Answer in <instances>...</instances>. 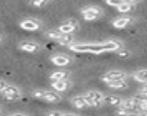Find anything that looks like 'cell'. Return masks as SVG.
<instances>
[{"label": "cell", "mask_w": 147, "mask_h": 116, "mask_svg": "<svg viewBox=\"0 0 147 116\" xmlns=\"http://www.w3.org/2000/svg\"><path fill=\"white\" fill-rule=\"evenodd\" d=\"M68 48L74 52H80V54H102L101 44H72Z\"/></svg>", "instance_id": "cell-1"}, {"label": "cell", "mask_w": 147, "mask_h": 116, "mask_svg": "<svg viewBox=\"0 0 147 116\" xmlns=\"http://www.w3.org/2000/svg\"><path fill=\"white\" fill-rule=\"evenodd\" d=\"M33 97L36 99H42L45 102H49V103H58L62 100L61 94L56 93V91H48V90H35L33 93Z\"/></svg>", "instance_id": "cell-2"}, {"label": "cell", "mask_w": 147, "mask_h": 116, "mask_svg": "<svg viewBox=\"0 0 147 116\" xmlns=\"http://www.w3.org/2000/svg\"><path fill=\"white\" fill-rule=\"evenodd\" d=\"M81 15L87 22H92V20H97L102 16V9L97 8V6H88V8H84L81 10Z\"/></svg>", "instance_id": "cell-3"}, {"label": "cell", "mask_w": 147, "mask_h": 116, "mask_svg": "<svg viewBox=\"0 0 147 116\" xmlns=\"http://www.w3.org/2000/svg\"><path fill=\"white\" fill-rule=\"evenodd\" d=\"M88 106H94V107H98L102 104V99H104V94L98 90H91V91H87L84 94Z\"/></svg>", "instance_id": "cell-4"}, {"label": "cell", "mask_w": 147, "mask_h": 116, "mask_svg": "<svg viewBox=\"0 0 147 116\" xmlns=\"http://www.w3.org/2000/svg\"><path fill=\"white\" fill-rule=\"evenodd\" d=\"M125 78H127V73H124L121 70H111L102 76V81L105 84L110 81H120V80H125Z\"/></svg>", "instance_id": "cell-5"}, {"label": "cell", "mask_w": 147, "mask_h": 116, "mask_svg": "<svg viewBox=\"0 0 147 116\" xmlns=\"http://www.w3.org/2000/svg\"><path fill=\"white\" fill-rule=\"evenodd\" d=\"M2 96L6 99V100H10V102H13V100H19L20 97H22V91L16 87V86H7L3 91H2Z\"/></svg>", "instance_id": "cell-6"}, {"label": "cell", "mask_w": 147, "mask_h": 116, "mask_svg": "<svg viewBox=\"0 0 147 116\" xmlns=\"http://www.w3.org/2000/svg\"><path fill=\"white\" fill-rule=\"evenodd\" d=\"M77 28H78V22L75 19H68L63 23H61L56 31L61 32V33H63V35H68V33H74V32L77 31Z\"/></svg>", "instance_id": "cell-7"}, {"label": "cell", "mask_w": 147, "mask_h": 116, "mask_svg": "<svg viewBox=\"0 0 147 116\" xmlns=\"http://www.w3.org/2000/svg\"><path fill=\"white\" fill-rule=\"evenodd\" d=\"M51 61H52V64H55L58 67H65V66H69L72 63V58L69 55H65V54H55L51 57Z\"/></svg>", "instance_id": "cell-8"}, {"label": "cell", "mask_w": 147, "mask_h": 116, "mask_svg": "<svg viewBox=\"0 0 147 116\" xmlns=\"http://www.w3.org/2000/svg\"><path fill=\"white\" fill-rule=\"evenodd\" d=\"M19 25H20V28L25 29V31H38V29L42 28L40 20L33 19V18H30V19H25V20H22Z\"/></svg>", "instance_id": "cell-9"}, {"label": "cell", "mask_w": 147, "mask_h": 116, "mask_svg": "<svg viewBox=\"0 0 147 116\" xmlns=\"http://www.w3.org/2000/svg\"><path fill=\"white\" fill-rule=\"evenodd\" d=\"M101 45H102V52H117L118 49H121V48H123L121 42L114 41V39L105 41V42H102Z\"/></svg>", "instance_id": "cell-10"}, {"label": "cell", "mask_w": 147, "mask_h": 116, "mask_svg": "<svg viewBox=\"0 0 147 116\" xmlns=\"http://www.w3.org/2000/svg\"><path fill=\"white\" fill-rule=\"evenodd\" d=\"M138 97H128V99H123L118 107H124V109H131V110H140L138 109Z\"/></svg>", "instance_id": "cell-11"}, {"label": "cell", "mask_w": 147, "mask_h": 116, "mask_svg": "<svg viewBox=\"0 0 147 116\" xmlns=\"http://www.w3.org/2000/svg\"><path fill=\"white\" fill-rule=\"evenodd\" d=\"M19 48H20L22 51H25V52H36L40 46H39V44H36V42L25 41V42H20V44H19Z\"/></svg>", "instance_id": "cell-12"}, {"label": "cell", "mask_w": 147, "mask_h": 116, "mask_svg": "<svg viewBox=\"0 0 147 116\" xmlns=\"http://www.w3.org/2000/svg\"><path fill=\"white\" fill-rule=\"evenodd\" d=\"M51 86H52V89H53L56 93H62V91H65V90H68V89H69V81H66V80L52 81V83H51Z\"/></svg>", "instance_id": "cell-13"}, {"label": "cell", "mask_w": 147, "mask_h": 116, "mask_svg": "<svg viewBox=\"0 0 147 116\" xmlns=\"http://www.w3.org/2000/svg\"><path fill=\"white\" fill-rule=\"evenodd\" d=\"M56 42L59 44V45H62V46H69V45H72V44H75V38H74V35L72 33H68V35H61L58 39H56Z\"/></svg>", "instance_id": "cell-14"}, {"label": "cell", "mask_w": 147, "mask_h": 116, "mask_svg": "<svg viewBox=\"0 0 147 116\" xmlns=\"http://www.w3.org/2000/svg\"><path fill=\"white\" fill-rule=\"evenodd\" d=\"M131 22H133V19H131V18H128V16H124V18L114 19V20H113V26H114V28H117V29H123V28L128 26Z\"/></svg>", "instance_id": "cell-15"}, {"label": "cell", "mask_w": 147, "mask_h": 116, "mask_svg": "<svg viewBox=\"0 0 147 116\" xmlns=\"http://www.w3.org/2000/svg\"><path fill=\"white\" fill-rule=\"evenodd\" d=\"M71 103L75 106L77 109H85V107H88V103H87L84 94H82V96H74V97L71 99Z\"/></svg>", "instance_id": "cell-16"}, {"label": "cell", "mask_w": 147, "mask_h": 116, "mask_svg": "<svg viewBox=\"0 0 147 116\" xmlns=\"http://www.w3.org/2000/svg\"><path fill=\"white\" fill-rule=\"evenodd\" d=\"M121 100H123V99H121L120 96H115V94H108V96H104L102 103L110 104V106H120Z\"/></svg>", "instance_id": "cell-17"}, {"label": "cell", "mask_w": 147, "mask_h": 116, "mask_svg": "<svg viewBox=\"0 0 147 116\" xmlns=\"http://www.w3.org/2000/svg\"><path fill=\"white\" fill-rule=\"evenodd\" d=\"M68 76H69V73L66 70H58V71L52 73L49 76V78H51V81H59V80H66Z\"/></svg>", "instance_id": "cell-18"}, {"label": "cell", "mask_w": 147, "mask_h": 116, "mask_svg": "<svg viewBox=\"0 0 147 116\" xmlns=\"http://www.w3.org/2000/svg\"><path fill=\"white\" fill-rule=\"evenodd\" d=\"M133 77H134V80H137V81H140V83H147V68H143V70H138V71H136L134 74H133Z\"/></svg>", "instance_id": "cell-19"}, {"label": "cell", "mask_w": 147, "mask_h": 116, "mask_svg": "<svg viewBox=\"0 0 147 116\" xmlns=\"http://www.w3.org/2000/svg\"><path fill=\"white\" fill-rule=\"evenodd\" d=\"M107 86H108L110 89H114V90H124V89H127V83H125V80L110 81V83H107Z\"/></svg>", "instance_id": "cell-20"}, {"label": "cell", "mask_w": 147, "mask_h": 116, "mask_svg": "<svg viewBox=\"0 0 147 116\" xmlns=\"http://www.w3.org/2000/svg\"><path fill=\"white\" fill-rule=\"evenodd\" d=\"M138 113H140V110H131V109H124V107L117 109L118 116H138Z\"/></svg>", "instance_id": "cell-21"}, {"label": "cell", "mask_w": 147, "mask_h": 116, "mask_svg": "<svg viewBox=\"0 0 147 116\" xmlns=\"http://www.w3.org/2000/svg\"><path fill=\"white\" fill-rule=\"evenodd\" d=\"M131 9H133V6H131V5H128V3H124V2L117 8V10H118V12H121V13H128V12H131Z\"/></svg>", "instance_id": "cell-22"}, {"label": "cell", "mask_w": 147, "mask_h": 116, "mask_svg": "<svg viewBox=\"0 0 147 116\" xmlns=\"http://www.w3.org/2000/svg\"><path fill=\"white\" fill-rule=\"evenodd\" d=\"M138 99H147V83L143 84V87L138 90V94H137Z\"/></svg>", "instance_id": "cell-23"}, {"label": "cell", "mask_w": 147, "mask_h": 116, "mask_svg": "<svg viewBox=\"0 0 147 116\" xmlns=\"http://www.w3.org/2000/svg\"><path fill=\"white\" fill-rule=\"evenodd\" d=\"M61 35H62V33H61V32H58V31H48V32H46V36H48V38H51V39H55V41H56Z\"/></svg>", "instance_id": "cell-24"}, {"label": "cell", "mask_w": 147, "mask_h": 116, "mask_svg": "<svg viewBox=\"0 0 147 116\" xmlns=\"http://www.w3.org/2000/svg\"><path fill=\"white\" fill-rule=\"evenodd\" d=\"M117 54H118V57H120V58H127V57H130V55H131V52H130L128 49H124V48L118 49V51H117Z\"/></svg>", "instance_id": "cell-25"}, {"label": "cell", "mask_w": 147, "mask_h": 116, "mask_svg": "<svg viewBox=\"0 0 147 116\" xmlns=\"http://www.w3.org/2000/svg\"><path fill=\"white\" fill-rule=\"evenodd\" d=\"M137 97V96H136ZM138 109L141 112H147V99H140L138 102Z\"/></svg>", "instance_id": "cell-26"}, {"label": "cell", "mask_w": 147, "mask_h": 116, "mask_svg": "<svg viewBox=\"0 0 147 116\" xmlns=\"http://www.w3.org/2000/svg\"><path fill=\"white\" fill-rule=\"evenodd\" d=\"M105 3L108 6H113V8H118L121 3H123V0H105Z\"/></svg>", "instance_id": "cell-27"}, {"label": "cell", "mask_w": 147, "mask_h": 116, "mask_svg": "<svg viewBox=\"0 0 147 116\" xmlns=\"http://www.w3.org/2000/svg\"><path fill=\"white\" fill-rule=\"evenodd\" d=\"M9 84H7V81H5V80H0V93H2L6 87H7Z\"/></svg>", "instance_id": "cell-28"}, {"label": "cell", "mask_w": 147, "mask_h": 116, "mask_svg": "<svg viewBox=\"0 0 147 116\" xmlns=\"http://www.w3.org/2000/svg\"><path fill=\"white\" fill-rule=\"evenodd\" d=\"M62 115H63V113L59 112V110H52V112L48 113V116H62Z\"/></svg>", "instance_id": "cell-29"}, {"label": "cell", "mask_w": 147, "mask_h": 116, "mask_svg": "<svg viewBox=\"0 0 147 116\" xmlns=\"http://www.w3.org/2000/svg\"><path fill=\"white\" fill-rule=\"evenodd\" d=\"M124 3H128V5H131V6H134V5H137V3H140L141 0H123Z\"/></svg>", "instance_id": "cell-30"}, {"label": "cell", "mask_w": 147, "mask_h": 116, "mask_svg": "<svg viewBox=\"0 0 147 116\" xmlns=\"http://www.w3.org/2000/svg\"><path fill=\"white\" fill-rule=\"evenodd\" d=\"M9 116H29L26 113H13V115H9Z\"/></svg>", "instance_id": "cell-31"}, {"label": "cell", "mask_w": 147, "mask_h": 116, "mask_svg": "<svg viewBox=\"0 0 147 116\" xmlns=\"http://www.w3.org/2000/svg\"><path fill=\"white\" fill-rule=\"evenodd\" d=\"M62 116H77V115L75 113H63Z\"/></svg>", "instance_id": "cell-32"}, {"label": "cell", "mask_w": 147, "mask_h": 116, "mask_svg": "<svg viewBox=\"0 0 147 116\" xmlns=\"http://www.w3.org/2000/svg\"><path fill=\"white\" fill-rule=\"evenodd\" d=\"M138 116H147V112H140Z\"/></svg>", "instance_id": "cell-33"}, {"label": "cell", "mask_w": 147, "mask_h": 116, "mask_svg": "<svg viewBox=\"0 0 147 116\" xmlns=\"http://www.w3.org/2000/svg\"><path fill=\"white\" fill-rule=\"evenodd\" d=\"M42 2H43V3H48V2H49V0H42Z\"/></svg>", "instance_id": "cell-34"}, {"label": "cell", "mask_w": 147, "mask_h": 116, "mask_svg": "<svg viewBox=\"0 0 147 116\" xmlns=\"http://www.w3.org/2000/svg\"><path fill=\"white\" fill-rule=\"evenodd\" d=\"M0 42H2V36H0Z\"/></svg>", "instance_id": "cell-35"}, {"label": "cell", "mask_w": 147, "mask_h": 116, "mask_svg": "<svg viewBox=\"0 0 147 116\" xmlns=\"http://www.w3.org/2000/svg\"><path fill=\"white\" fill-rule=\"evenodd\" d=\"M0 112H2V109H0Z\"/></svg>", "instance_id": "cell-36"}]
</instances>
